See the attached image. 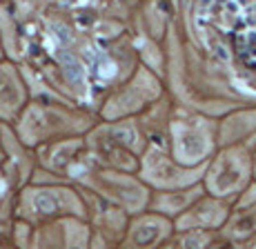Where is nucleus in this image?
<instances>
[{
	"label": "nucleus",
	"instance_id": "obj_1",
	"mask_svg": "<svg viewBox=\"0 0 256 249\" xmlns=\"http://www.w3.org/2000/svg\"><path fill=\"white\" fill-rule=\"evenodd\" d=\"M214 45L256 85V0H201Z\"/></svg>",
	"mask_w": 256,
	"mask_h": 249
}]
</instances>
